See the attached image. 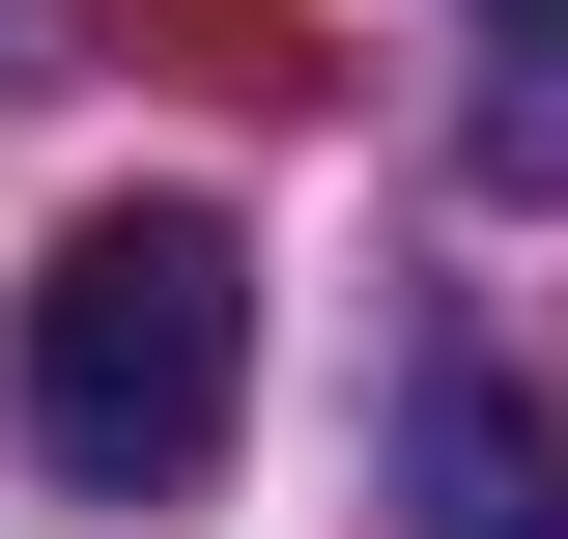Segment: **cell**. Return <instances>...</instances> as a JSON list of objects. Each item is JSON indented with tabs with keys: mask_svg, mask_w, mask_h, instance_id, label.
I'll list each match as a JSON object with an SVG mask.
<instances>
[{
	"mask_svg": "<svg viewBox=\"0 0 568 539\" xmlns=\"http://www.w3.org/2000/svg\"><path fill=\"white\" fill-rule=\"evenodd\" d=\"M484 171H511V200H568V29H511V85H484Z\"/></svg>",
	"mask_w": 568,
	"mask_h": 539,
	"instance_id": "3",
	"label": "cell"
},
{
	"mask_svg": "<svg viewBox=\"0 0 568 539\" xmlns=\"http://www.w3.org/2000/svg\"><path fill=\"white\" fill-rule=\"evenodd\" d=\"M0 426H29V482H85V511L227 482V426H256V256H227V200H85L58 256H29Z\"/></svg>",
	"mask_w": 568,
	"mask_h": 539,
	"instance_id": "1",
	"label": "cell"
},
{
	"mask_svg": "<svg viewBox=\"0 0 568 539\" xmlns=\"http://www.w3.org/2000/svg\"><path fill=\"white\" fill-rule=\"evenodd\" d=\"M511 29H568V0H511Z\"/></svg>",
	"mask_w": 568,
	"mask_h": 539,
	"instance_id": "4",
	"label": "cell"
},
{
	"mask_svg": "<svg viewBox=\"0 0 568 539\" xmlns=\"http://www.w3.org/2000/svg\"><path fill=\"white\" fill-rule=\"evenodd\" d=\"M398 539H568V455H540V398H511L455 313L398 340Z\"/></svg>",
	"mask_w": 568,
	"mask_h": 539,
	"instance_id": "2",
	"label": "cell"
}]
</instances>
